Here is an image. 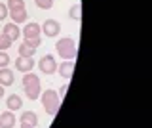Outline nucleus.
Listing matches in <instances>:
<instances>
[{
  "label": "nucleus",
  "instance_id": "obj_1",
  "mask_svg": "<svg viewBox=\"0 0 152 128\" xmlns=\"http://www.w3.org/2000/svg\"><path fill=\"white\" fill-rule=\"evenodd\" d=\"M23 88H25V94H27V98L31 99V101H36V99L40 98V94H42L40 78H38L32 71L31 73H25V77H23Z\"/></svg>",
  "mask_w": 152,
  "mask_h": 128
},
{
  "label": "nucleus",
  "instance_id": "obj_2",
  "mask_svg": "<svg viewBox=\"0 0 152 128\" xmlns=\"http://www.w3.org/2000/svg\"><path fill=\"white\" fill-rule=\"evenodd\" d=\"M40 101H42L44 111L50 117L57 115V111H59V92H55V90H46V92L40 94Z\"/></svg>",
  "mask_w": 152,
  "mask_h": 128
},
{
  "label": "nucleus",
  "instance_id": "obj_3",
  "mask_svg": "<svg viewBox=\"0 0 152 128\" xmlns=\"http://www.w3.org/2000/svg\"><path fill=\"white\" fill-rule=\"evenodd\" d=\"M55 52L59 54V58H63V59H74L76 54H78V48H76V42L70 38V36H65V38L57 40Z\"/></svg>",
  "mask_w": 152,
  "mask_h": 128
},
{
  "label": "nucleus",
  "instance_id": "obj_4",
  "mask_svg": "<svg viewBox=\"0 0 152 128\" xmlns=\"http://www.w3.org/2000/svg\"><path fill=\"white\" fill-rule=\"evenodd\" d=\"M38 67H40V71L44 75H53L57 71V61H55V58L51 54H46L44 58L38 61Z\"/></svg>",
  "mask_w": 152,
  "mask_h": 128
},
{
  "label": "nucleus",
  "instance_id": "obj_5",
  "mask_svg": "<svg viewBox=\"0 0 152 128\" xmlns=\"http://www.w3.org/2000/svg\"><path fill=\"white\" fill-rule=\"evenodd\" d=\"M40 27H42V33H44L46 36H50V38L57 36V35H59V31H61L59 21H55V19H46Z\"/></svg>",
  "mask_w": 152,
  "mask_h": 128
},
{
  "label": "nucleus",
  "instance_id": "obj_6",
  "mask_svg": "<svg viewBox=\"0 0 152 128\" xmlns=\"http://www.w3.org/2000/svg\"><path fill=\"white\" fill-rule=\"evenodd\" d=\"M15 69L21 71V73H31L32 69H34V59L32 58H19L15 59Z\"/></svg>",
  "mask_w": 152,
  "mask_h": 128
},
{
  "label": "nucleus",
  "instance_id": "obj_7",
  "mask_svg": "<svg viewBox=\"0 0 152 128\" xmlns=\"http://www.w3.org/2000/svg\"><path fill=\"white\" fill-rule=\"evenodd\" d=\"M23 36L25 38H36V36H40L42 33V27L38 25V23H27L25 27H23Z\"/></svg>",
  "mask_w": 152,
  "mask_h": 128
},
{
  "label": "nucleus",
  "instance_id": "obj_8",
  "mask_svg": "<svg viewBox=\"0 0 152 128\" xmlns=\"http://www.w3.org/2000/svg\"><path fill=\"white\" fill-rule=\"evenodd\" d=\"M57 73H59L63 78H70L72 73H74V61L72 59H65L63 63H61V67H57Z\"/></svg>",
  "mask_w": 152,
  "mask_h": 128
},
{
  "label": "nucleus",
  "instance_id": "obj_9",
  "mask_svg": "<svg viewBox=\"0 0 152 128\" xmlns=\"http://www.w3.org/2000/svg\"><path fill=\"white\" fill-rule=\"evenodd\" d=\"M4 35L6 36H10V38H12V42H15L19 36H21V29H19L17 27V23H6V25H4Z\"/></svg>",
  "mask_w": 152,
  "mask_h": 128
},
{
  "label": "nucleus",
  "instance_id": "obj_10",
  "mask_svg": "<svg viewBox=\"0 0 152 128\" xmlns=\"http://www.w3.org/2000/svg\"><path fill=\"white\" fill-rule=\"evenodd\" d=\"M15 126V115H13V111H4L2 115H0V128H13Z\"/></svg>",
  "mask_w": 152,
  "mask_h": 128
},
{
  "label": "nucleus",
  "instance_id": "obj_11",
  "mask_svg": "<svg viewBox=\"0 0 152 128\" xmlns=\"http://www.w3.org/2000/svg\"><path fill=\"white\" fill-rule=\"evenodd\" d=\"M13 80H15V75H13L12 69H8V67L0 69V84L2 86H12Z\"/></svg>",
  "mask_w": 152,
  "mask_h": 128
},
{
  "label": "nucleus",
  "instance_id": "obj_12",
  "mask_svg": "<svg viewBox=\"0 0 152 128\" xmlns=\"http://www.w3.org/2000/svg\"><path fill=\"white\" fill-rule=\"evenodd\" d=\"M6 107L10 111H19V109L23 107V99L17 96V94H12V96H8L6 99Z\"/></svg>",
  "mask_w": 152,
  "mask_h": 128
},
{
  "label": "nucleus",
  "instance_id": "obj_13",
  "mask_svg": "<svg viewBox=\"0 0 152 128\" xmlns=\"http://www.w3.org/2000/svg\"><path fill=\"white\" fill-rule=\"evenodd\" d=\"M10 17H12V21L13 23H25L27 21V10L25 8H21V10H10V13H8Z\"/></svg>",
  "mask_w": 152,
  "mask_h": 128
},
{
  "label": "nucleus",
  "instance_id": "obj_14",
  "mask_svg": "<svg viewBox=\"0 0 152 128\" xmlns=\"http://www.w3.org/2000/svg\"><path fill=\"white\" fill-rule=\"evenodd\" d=\"M19 121H21V122H27V124H31V126H36L38 124V115H36L34 111H25Z\"/></svg>",
  "mask_w": 152,
  "mask_h": 128
},
{
  "label": "nucleus",
  "instance_id": "obj_15",
  "mask_svg": "<svg viewBox=\"0 0 152 128\" xmlns=\"http://www.w3.org/2000/svg\"><path fill=\"white\" fill-rule=\"evenodd\" d=\"M69 16H70V19L80 21V19H82V6H80V4H74V6H70Z\"/></svg>",
  "mask_w": 152,
  "mask_h": 128
},
{
  "label": "nucleus",
  "instance_id": "obj_16",
  "mask_svg": "<svg viewBox=\"0 0 152 128\" xmlns=\"http://www.w3.org/2000/svg\"><path fill=\"white\" fill-rule=\"evenodd\" d=\"M34 52H36V50L31 48L28 44H25V42L19 46V55H21V58H32V55H34Z\"/></svg>",
  "mask_w": 152,
  "mask_h": 128
},
{
  "label": "nucleus",
  "instance_id": "obj_17",
  "mask_svg": "<svg viewBox=\"0 0 152 128\" xmlns=\"http://www.w3.org/2000/svg\"><path fill=\"white\" fill-rule=\"evenodd\" d=\"M8 10H21L25 8V0H8Z\"/></svg>",
  "mask_w": 152,
  "mask_h": 128
},
{
  "label": "nucleus",
  "instance_id": "obj_18",
  "mask_svg": "<svg viewBox=\"0 0 152 128\" xmlns=\"http://www.w3.org/2000/svg\"><path fill=\"white\" fill-rule=\"evenodd\" d=\"M12 44H13L12 38H10V36H6V35L2 33V35H0V50H2V52H6V50H8Z\"/></svg>",
  "mask_w": 152,
  "mask_h": 128
},
{
  "label": "nucleus",
  "instance_id": "obj_19",
  "mask_svg": "<svg viewBox=\"0 0 152 128\" xmlns=\"http://www.w3.org/2000/svg\"><path fill=\"white\" fill-rule=\"evenodd\" d=\"M36 6L42 8V10H50L51 6H53V0H34Z\"/></svg>",
  "mask_w": 152,
  "mask_h": 128
},
{
  "label": "nucleus",
  "instance_id": "obj_20",
  "mask_svg": "<svg viewBox=\"0 0 152 128\" xmlns=\"http://www.w3.org/2000/svg\"><path fill=\"white\" fill-rule=\"evenodd\" d=\"M8 65H10V55L6 54V52H2V50H0V69L8 67Z\"/></svg>",
  "mask_w": 152,
  "mask_h": 128
},
{
  "label": "nucleus",
  "instance_id": "obj_21",
  "mask_svg": "<svg viewBox=\"0 0 152 128\" xmlns=\"http://www.w3.org/2000/svg\"><path fill=\"white\" fill-rule=\"evenodd\" d=\"M40 42H42V38L40 36H36V38H25V44H28L31 46V48H38V46H40Z\"/></svg>",
  "mask_w": 152,
  "mask_h": 128
},
{
  "label": "nucleus",
  "instance_id": "obj_22",
  "mask_svg": "<svg viewBox=\"0 0 152 128\" xmlns=\"http://www.w3.org/2000/svg\"><path fill=\"white\" fill-rule=\"evenodd\" d=\"M8 13H10L8 6H6V4H2V2H0V21H2V19H6V17H8Z\"/></svg>",
  "mask_w": 152,
  "mask_h": 128
},
{
  "label": "nucleus",
  "instance_id": "obj_23",
  "mask_svg": "<svg viewBox=\"0 0 152 128\" xmlns=\"http://www.w3.org/2000/svg\"><path fill=\"white\" fill-rule=\"evenodd\" d=\"M66 90H69V84H63V86H61V90H59V92H61V98L65 96V92H66Z\"/></svg>",
  "mask_w": 152,
  "mask_h": 128
},
{
  "label": "nucleus",
  "instance_id": "obj_24",
  "mask_svg": "<svg viewBox=\"0 0 152 128\" xmlns=\"http://www.w3.org/2000/svg\"><path fill=\"white\" fill-rule=\"evenodd\" d=\"M21 128H34V126H31V124H27V122H21Z\"/></svg>",
  "mask_w": 152,
  "mask_h": 128
},
{
  "label": "nucleus",
  "instance_id": "obj_25",
  "mask_svg": "<svg viewBox=\"0 0 152 128\" xmlns=\"http://www.w3.org/2000/svg\"><path fill=\"white\" fill-rule=\"evenodd\" d=\"M2 98H4V86L0 84V99H2Z\"/></svg>",
  "mask_w": 152,
  "mask_h": 128
}]
</instances>
